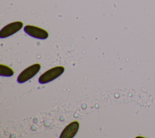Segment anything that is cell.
Returning a JSON list of instances; mask_svg holds the SVG:
<instances>
[{
	"label": "cell",
	"mask_w": 155,
	"mask_h": 138,
	"mask_svg": "<svg viewBox=\"0 0 155 138\" xmlns=\"http://www.w3.org/2000/svg\"><path fill=\"white\" fill-rule=\"evenodd\" d=\"M65 68L62 66H56L48 69L43 73L39 78L38 81L41 84L50 82L61 75L64 72Z\"/></svg>",
	"instance_id": "6da1fadb"
},
{
	"label": "cell",
	"mask_w": 155,
	"mask_h": 138,
	"mask_svg": "<svg viewBox=\"0 0 155 138\" xmlns=\"http://www.w3.org/2000/svg\"><path fill=\"white\" fill-rule=\"evenodd\" d=\"M41 69V64L36 63L28 66L18 75L17 81L19 83H23L33 78Z\"/></svg>",
	"instance_id": "7a4b0ae2"
},
{
	"label": "cell",
	"mask_w": 155,
	"mask_h": 138,
	"mask_svg": "<svg viewBox=\"0 0 155 138\" xmlns=\"http://www.w3.org/2000/svg\"><path fill=\"white\" fill-rule=\"evenodd\" d=\"M24 32L28 35L40 40H45L48 37V33L45 30L31 25H27L24 28Z\"/></svg>",
	"instance_id": "3957f363"
},
{
	"label": "cell",
	"mask_w": 155,
	"mask_h": 138,
	"mask_svg": "<svg viewBox=\"0 0 155 138\" xmlns=\"http://www.w3.org/2000/svg\"><path fill=\"white\" fill-rule=\"evenodd\" d=\"M23 23L21 21H15L11 22L4 26L0 31V38H4L10 36L21 29Z\"/></svg>",
	"instance_id": "277c9868"
},
{
	"label": "cell",
	"mask_w": 155,
	"mask_h": 138,
	"mask_svg": "<svg viewBox=\"0 0 155 138\" xmlns=\"http://www.w3.org/2000/svg\"><path fill=\"white\" fill-rule=\"evenodd\" d=\"M79 123L78 121H74L69 123L62 131L60 138H73L78 133Z\"/></svg>",
	"instance_id": "5b68a950"
},
{
	"label": "cell",
	"mask_w": 155,
	"mask_h": 138,
	"mask_svg": "<svg viewBox=\"0 0 155 138\" xmlns=\"http://www.w3.org/2000/svg\"><path fill=\"white\" fill-rule=\"evenodd\" d=\"M14 74L13 70L10 67L1 64H0V75L2 77H11Z\"/></svg>",
	"instance_id": "8992f818"
}]
</instances>
